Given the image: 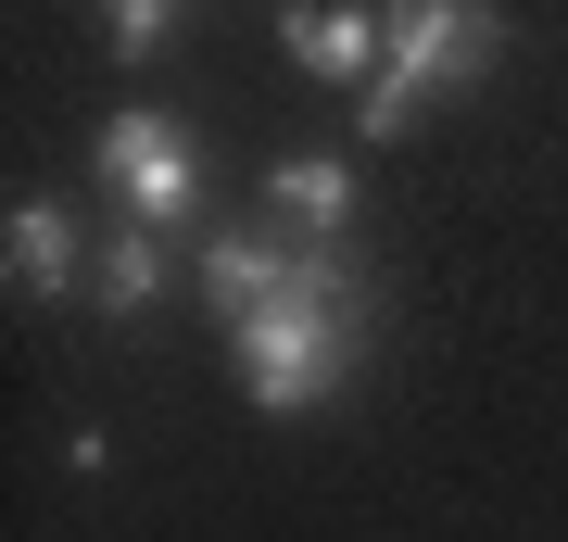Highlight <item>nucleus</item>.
Here are the masks:
<instances>
[{
  "label": "nucleus",
  "mask_w": 568,
  "mask_h": 542,
  "mask_svg": "<svg viewBox=\"0 0 568 542\" xmlns=\"http://www.w3.org/2000/svg\"><path fill=\"white\" fill-rule=\"evenodd\" d=\"M354 328H366V278L328 265V253H291V290L265 303V316H241L227 341H241V379H253L265 417H304L316 391H342Z\"/></svg>",
  "instance_id": "1"
},
{
  "label": "nucleus",
  "mask_w": 568,
  "mask_h": 542,
  "mask_svg": "<svg viewBox=\"0 0 568 542\" xmlns=\"http://www.w3.org/2000/svg\"><path fill=\"white\" fill-rule=\"evenodd\" d=\"M493 0H392L379 13V76H366V101H354V126L366 140H405L417 126V101H443V89H467L493 63Z\"/></svg>",
  "instance_id": "2"
},
{
  "label": "nucleus",
  "mask_w": 568,
  "mask_h": 542,
  "mask_svg": "<svg viewBox=\"0 0 568 542\" xmlns=\"http://www.w3.org/2000/svg\"><path fill=\"white\" fill-rule=\"evenodd\" d=\"M102 190H114L140 227H178L190 202H203L190 126H178V114H114V126H102Z\"/></svg>",
  "instance_id": "3"
},
{
  "label": "nucleus",
  "mask_w": 568,
  "mask_h": 542,
  "mask_svg": "<svg viewBox=\"0 0 568 542\" xmlns=\"http://www.w3.org/2000/svg\"><path fill=\"white\" fill-rule=\"evenodd\" d=\"M278 51L304 63V76H328V89H366L379 76V13H354V0H291Z\"/></svg>",
  "instance_id": "4"
},
{
  "label": "nucleus",
  "mask_w": 568,
  "mask_h": 542,
  "mask_svg": "<svg viewBox=\"0 0 568 542\" xmlns=\"http://www.w3.org/2000/svg\"><path fill=\"white\" fill-rule=\"evenodd\" d=\"M203 290H215V328H241V316H265V303L291 290V253H278V241H241V227H227V241L203 253Z\"/></svg>",
  "instance_id": "5"
},
{
  "label": "nucleus",
  "mask_w": 568,
  "mask_h": 542,
  "mask_svg": "<svg viewBox=\"0 0 568 542\" xmlns=\"http://www.w3.org/2000/svg\"><path fill=\"white\" fill-rule=\"evenodd\" d=\"M0 253H13V290H77V215H63V202H13V241H0Z\"/></svg>",
  "instance_id": "6"
},
{
  "label": "nucleus",
  "mask_w": 568,
  "mask_h": 542,
  "mask_svg": "<svg viewBox=\"0 0 568 542\" xmlns=\"http://www.w3.org/2000/svg\"><path fill=\"white\" fill-rule=\"evenodd\" d=\"M265 202H278V215L291 227H304V241H342V227H354V164H278V177H265Z\"/></svg>",
  "instance_id": "7"
},
{
  "label": "nucleus",
  "mask_w": 568,
  "mask_h": 542,
  "mask_svg": "<svg viewBox=\"0 0 568 542\" xmlns=\"http://www.w3.org/2000/svg\"><path fill=\"white\" fill-rule=\"evenodd\" d=\"M89 278H102V316H140V303L164 290V253H152V227H114Z\"/></svg>",
  "instance_id": "8"
},
{
  "label": "nucleus",
  "mask_w": 568,
  "mask_h": 542,
  "mask_svg": "<svg viewBox=\"0 0 568 542\" xmlns=\"http://www.w3.org/2000/svg\"><path fill=\"white\" fill-rule=\"evenodd\" d=\"M102 25H114V51L140 63V51H164V25H178V0H102Z\"/></svg>",
  "instance_id": "9"
}]
</instances>
